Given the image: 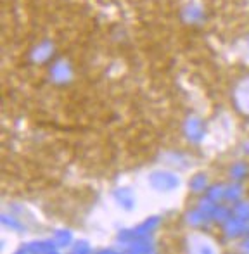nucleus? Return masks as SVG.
<instances>
[{
    "label": "nucleus",
    "instance_id": "obj_1",
    "mask_svg": "<svg viewBox=\"0 0 249 254\" xmlns=\"http://www.w3.org/2000/svg\"><path fill=\"white\" fill-rule=\"evenodd\" d=\"M223 230L225 235L229 237H239V235L249 234V221L243 220V218H229V220L223 223Z\"/></svg>",
    "mask_w": 249,
    "mask_h": 254
},
{
    "label": "nucleus",
    "instance_id": "obj_2",
    "mask_svg": "<svg viewBox=\"0 0 249 254\" xmlns=\"http://www.w3.org/2000/svg\"><path fill=\"white\" fill-rule=\"evenodd\" d=\"M151 184L158 190H172L179 185V180L170 173H154L151 177Z\"/></svg>",
    "mask_w": 249,
    "mask_h": 254
},
{
    "label": "nucleus",
    "instance_id": "obj_3",
    "mask_svg": "<svg viewBox=\"0 0 249 254\" xmlns=\"http://www.w3.org/2000/svg\"><path fill=\"white\" fill-rule=\"evenodd\" d=\"M58 246H56L54 241H35V242H30L26 246V251L30 254H52L58 251Z\"/></svg>",
    "mask_w": 249,
    "mask_h": 254
},
{
    "label": "nucleus",
    "instance_id": "obj_4",
    "mask_svg": "<svg viewBox=\"0 0 249 254\" xmlns=\"http://www.w3.org/2000/svg\"><path fill=\"white\" fill-rule=\"evenodd\" d=\"M128 254H154V244L151 239H137V241L130 242L128 246Z\"/></svg>",
    "mask_w": 249,
    "mask_h": 254
},
{
    "label": "nucleus",
    "instance_id": "obj_5",
    "mask_svg": "<svg viewBox=\"0 0 249 254\" xmlns=\"http://www.w3.org/2000/svg\"><path fill=\"white\" fill-rule=\"evenodd\" d=\"M52 241L56 242L58 248H67L73 242V234L69 230H66V228H61V230L54 232V239Z\"/></svg>",
    "mask_w": 249,
    "mask_h": 254
},
{
    "label": "nucleus",
    "instance_id": "obj_6",
    "mask_svg": "<svg viewBox=\"0 0 249 254\" xmlns=\"http://www.w3.org/2000/svg\"><path fill=\"white\" fill-rule=\"evenodd\" d=\"M208 220L209 218L201 209H194L187 214V223L192 225V227H202V225L208 223Z\"/></svg>",
    "mask_w": 249,
    "mask_h": 254
},
{
    "label": "nucleus",
    "instance_id": "obj_7",
    "mask_svg": "<svg viewBox=\"0 0 249 254\" xmlns=\"http://www.w3.org/2000/svg\"><path fill=\"white\" fill-rule=\"evenodd\" d=\"M116 201H118L120 206L124 207V209H131L135 204V197L128 190H118L116 192Z\"/></svg>",
    "mask_w": 249,
    "mask_h": 254
},
{
    "label": "nucleus",
    "instance_id": "obj_8",
    "mask_svg": "<svg viewBox=\"0 0 249 254\" xmlns=\"http://www.w3.org/2000/svg\"><path fill=\"white\" fill-rule=\"evenodd\" d=\"M194 254H215V249L206 241H197L194 246Z\"/></svg>",
    "mask_w": 249,
    "mask_h": 254
},
{
    "label": "nucleus",
    "instance_id": "obj_9",
    "mask_svg": "<svg viewBox=\"0 0 249 254\" xmlns=\"http://www.w3.org/2000/svg\"><path fill=\"white\" fill-rule=\"evenodd\" d=\"M71 254H92V248L88 242L78 241L76 244L73 246V249H71Z\"/></svg>",
    "mask_w": 249,
    "mask_h": 254
},
{
    "label": "nucleus",
    "instance_id": "obj_10",
    "mask_svg": "<svg viewBox=\"0 0 249 254\" xmlns=\"http://www.w3.org/2000/svg\"><path fill=\"white\" fill-rule=\"evenodd\" d=\"M213 218H215L216 221H220V223H225V221L230 218V211L227 209L225 206H218V207H216L215 216H213Z\"/></svg>",
    "mask_w": 249,
    "mask_h": 254
},
{
    "label": "nucleus",
    "instance_id": "obj_11",
    "mask_svg": "<svg viewBox=\"0 0 249 254\" xmlns=\"http://www.w3.org/2000/svg\"><path fill=\"white\" fill-rule=\"evenodd\" d=\"M2 223L5 225V227L12 228V230H16V232L23 230V225H21L19 221L16 220V218H9V216H5V214H3V216H2Z\"/></svg>",
    "mask_w": 249,
    "mask_h": 254
},
{
    "label": "nucleus",
    "instance_id": "obj_12",
    "mask_svg": "<svg viewBox=\"0 0 249 254\" xmlns=\"http://www.w3.org/2000/svg\"><path fill=\"white\" fill-rule=\"evenodd\" d=\"M236 216L243 218V220H249V204H241V206L236 207Z\"/></svg>",
    "mask_w": 249,
    "mask_h": 254
},
{
    "label": "nucleus",
    "instance_id": "obj_13",
    "mask_svg": "<svg viewBox=\"0 0 249 254\" xmlns=\"http://www.w3.org/2000/svg\"><path fill=\"white\" fill-rule=\"evenodd\" d=\"M204 185H206V180H204V178H202V177H197V178H195V180L190 184V187L194 189V190H202V189H204Z\"/></svg>",
    "mask_w": 249,
    "mask_h": 254
},
{
    "label": "nucleus",
    "instance_id": "obj_14",
    "mask_svg": "<svg viewBox=\"0 0 249 254\" xmlns=\"http://www.w3.org/2000/svg\"><path fill=\"white\" fill-rule=\"evenodd\" d=\"M243 251L246 253V254H249V239H248V241H244V244H243Z\"/></svg>",
    "mask_w": 249,
    "mask_h": 254
},
{
    "label": "nucleus",
    "instance_id": "obj_15",
    "mask_svg": "<svg viewBox=\"0 0 249 254\" xmlns=\"http://www.w3.org/2000/svg\"><path fill=\"white\" fill-rule=\"evenodd\" d=\"M52 254H59V253H58V251H56V253H52Z\"/></svg>",
    "mask_w": 249,
    "mask_h": 254
}]
</instances>
